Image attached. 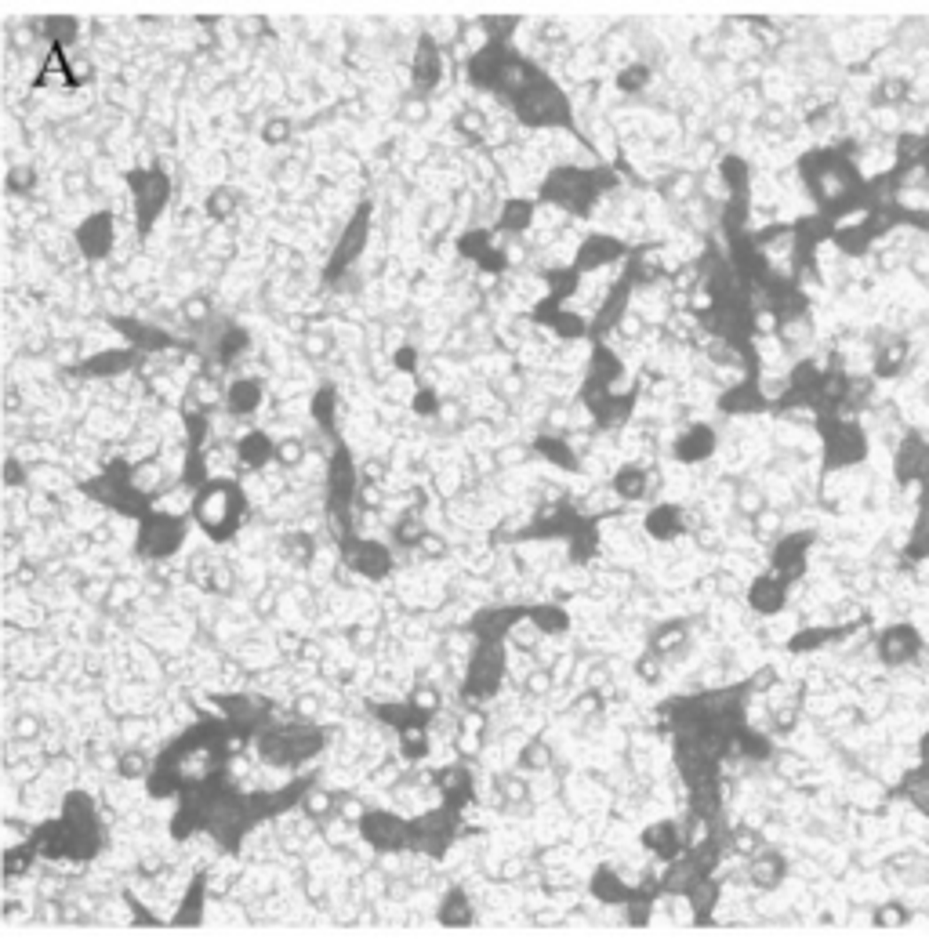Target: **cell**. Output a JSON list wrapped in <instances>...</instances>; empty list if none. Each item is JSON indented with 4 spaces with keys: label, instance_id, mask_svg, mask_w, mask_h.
<instances>
[{
    "label": "cell",
    "instance_id": "obj_30",
    "mask_svg": "<svg viewBox=\"0 0 929 950\" xmlns=\"http://www.w3.org/2000/svg\"><path fill=\"white\" fill-rule=\"evenodd\" d=\"M418 548H421V556L436 559V556H443V551H447V541H443V537H436V533H425V537L418 541Z\"/></svg>",
    "mask_w": 929,
    "mask_h": 950
},
{
    "label": "cell",
    "instance_id": "obj_4",
    "mask_svg": "<svg viewBox=\"0 0 929 950\" xmlns=\"http://www.w3.org/2000/svg\"><path fill=\"white\" fill-rule=\"evenodd\" d=\"M894 468L901 475V483H922L925 471H929V443L922 440L918 432H908L901 447H897V457H894Z\"/></svg>",
    "mask_w": 929,
    "mask_h": 950
},
{
    "label": "cell",
    "instance_id": "obj_6",
    "mask_svg": "<svg viewBox=\"0 0 929 950\" xmlns=\"http://www.w3.org/2000/svg\"><path fill=\"white\" fill-rule=\"evenodd\" d=\"M904 363H908V345H904V341L886 338V345L875 348V374H878V378H894V374H901Z\"/></svg>",
    "mask_w": 929,
    "mask_h": 950
},
{
    "label": "cell",
    "instance_id": "obj_34",
    "mask_svg": "<svg viewBox=\"0 0 929 950\" xmlns=\"http://www.w3.org/2000/svg\"><path fill=\"white\" fill-rule=\"evenodd\" d=\"M457 747L464 751V755H476V751H480V736H476V733H461Z\"/></svg>",
    "mask_w": 929,
    "mask_h": 950
},
{
    "label": "cell",
    "instance_id": "obj_16",
    "mask_svg": "<svg viewBox=\"0 0 929 950\" xmlns=\"http://www.w3.org/2000/svg\"><path fill=\"white\" fill-rule=\"evenodd\" d=\"M240 454H244V461H247V464H254V468H258V464H262L269 454H277V447H269L265 435H251V440H244Z\"/></svg>",
    "mask_w": 929,
    "mask_h": 950
},
{
    "label": "cell",
    "instance_id": "obj_24",
    "mask_svg": "<svg viewBox=\"0 0 929 950\" xmlns=\"http://www.w3.org/2000/svg\"><path fill=\"white\" fill-rule=\"evenodd\" d=\"M207 312H211L207 298H189V301H182V315H185L189 323H204V320H207Z\"/></svg>",
    "mask_w": 929,
    "mask_h": 950
},
{
    "label": "cell",
    "instance_id": "obj_10",
    "mask_svg": "<svg viewBox=\"0 0 929 950\" xmlns=\"http://www.w3.org/2000/svg\"><path fill=\"white\" fill-rule=\"evenodd\" d=\"M686 646V627L683 624H668V627H661L653 635V653H668V650H683Z\"/></svg>",
    "mask_w": 929,
    "mask_h": 950
},
{
    "label": "cell",
    "instance_id": "obj_32",
    "mask_svg": "<svg viewBox=\"0 0 929 950\" xmlns=\"http://www.w3.org/2000/svg\"><path fill=\"white\" fill-rule=\"evenodd\" d=\"M197 400L204 407H215L218 403V385L215 381H197Z\"/></svg>",
    "mask_w": 929,
    "mask_h": 950
},
{
    "label": "cell",
    "instance_id": "obj_5",
    "mask_svg": "<svg viewBox=\"0 0 929 950\" xmlns=\"http://www.w3.org/2000/svg\"><path fill=\"white\" fill-rule=\"evenodd\" d=\"M197 519L211 530H225L229 519H232V508H229V494L225 490H207L200 501H197Z\"/></svg>",
    "mask_w": 929,
    "mask_h": 950
},
{
    "label": "cell",
    "instance_id": "obj_11",
    "mask_svg": "<svg viewBox=\"0 0 929 950\" xmlns=\"http://www.w3.org/2000/svg\"><path fill=\"white\" fill-rule=\"evenodd\" d=\"M552 686H556L552 667H534L530 675L523 679V689H527L530 697H549V693H552Z\"/></svg>",
    "mask_w": 929,
    "mask_h": 950
},
{
    "label": "cell",
    "instance_id": "obj_19",
    "mask_svg": "<svg viewBox=\"0 0 929 950\" xmlns=\"http://www.w3.org/2000/svg\"><path fill=\"white\" fill-rule=\"evenodd\" d=\"M708 450H712V435L701 428V432H690V435H686L679 454H683V457H705Z\"/></svg>",
    "mask_w": 929,
    "mask_h": 950
},
{
    "label": "cell",
    "instance_id": "obj_15",
    "mask_svg": "<svg viewBox=\"0 0 929 950\" xmlns=\"http://www.w3.org/2000/svg\"><path fill=\"white\" fill-rule=\"evenodd\" d=\"M617 490H621L628 501L643 497V494H646V471H643V468H625V471H621V479H617Z\"/></svg>",
    "mask_w": 929,
    "mask_h": 950
},
{
    "label": "cell",
    "instance_id": "obj_35",
    "mask_svg": "<svg viewBox=\"0 0 929 950\" xmlns=\"http://www.w3.org/2000/svg\"><path fill=\"white\" fill-rule=\"evenodd\" d=\"M316 707H320V704H316L313 697H301V700H298V715H301V719H313V715H316Z\"/></svg>",
    "mask_w": 929,
    "mask_h": 950
},
{
    "label": "cell",
    "instance_id": "obj_26",
    "mask_svg": "<svg viewBox=\"0 0 929 950\" xmlns=\"http://www.w3.org/2000/svg\"><path fill=\"white\" fill-rule=\"evenodd\" d=\"M262 138H265L269 145H280V142L291 138V124H287V121H269V124L262 128Z\"/></svg>",
    "mask_w": 929,
    "mask_h": 950
},
{
    "label": "cell",
    "instance_id": "obj_12",
    "mask_svg": "<svg viewBox=\"0 0 929 950\" xmlns=\"http://www.w3.org/2000/svg\"><path fill=\"white\" fill-rule=\"evenodd\" d=\"M232 211H237V196H232V189H215V192L207 196V214H211V218L225 222Z\"/></svg>",
    "mask_w": 929,
    "mask_h": 950
},
{
    "label": "cell",
    "instance_id": "obj_2",
    "mask_svg": "<svg viewBox=\"0 0 929 950\" xmlns=\"http://www.w3.org/2000/svg\"><path fill=\"white\" fill-rule=\"evenodd\" d=\"M824 443H828V464L831 468H849L868 454V440L857 421L846 417H828L824 424Z\"/></svg>",
    "mask_w": 929,
    "mask_h": 950
},
{
    "label": "cell",
    "instance_id": "obj_17",
    "mask_svg": "<svg viewBox=\"0 0 929 950\" xmlns=\"http://www.w3.org/2000/svg\"><path fill=\"white\" fill-rule=\"evenodd\" d=\"M487 116L480 113V109H464V113H457V131H464V135H472V138H483L487 135Z\"/></svg>",
    "mask_w": 929,
    "mask_h": 950
},
{
    "label": "cell",
    "instance_id": "obj_9",
    "mask_svg": "<svg viewBox=\"0 0 929 950\" xmlns=\"http://www.w3.org/2000/svg\"><path fill=\"white\" fill-rule=\"evenodd\" d=\"M781 875H785V863H781L777 856H769V853H755V860H752V882H755V885L773 889V885L781 882Z\"/></svg>",
    "mask_w": 929,
    "mask_h": 950
},
{
    "label": "cell",
    "instance_id": "obj_27",
    "mask_svg": "<svg viewBox=\"0 0 929 950\" xmlns=\"http://www.w3.org/2000/svg\"><path fill=\"white\" fill-rule=\"evenodd\" d=\"M414 707L418 711H436L440 707V689L436 686H418L414 689Z\"/></svg>",
    "mask_w": 929,
    "mask_h": 950
},
{
    "label": "cell",
    "instance_id": "obj_22",
    "mask_svg": "<svg viewBox=\"0 0 929 950\" xmlns=\"http://www.w3.org/2000/svg\"><path fill=\"white\" fill-rule=\"evenodd\" d=\"M425 533H429V530H425V526L418 523V516H403V519L396 523V537L407 541V544H418Z\"/></svg>",
    "mask_w": 929,
    "mask_h": 950
},
{
    "label": "cell",
    "instance_id": "obj_13",
    "mask_svg": "<svg viewBox=\"0 0 929 950\" xmlns=\"http://www.w3.org/2000/svg\"><path fill=\"white\" fill-rule=\"evenodd\" d=\"M116 773L128 776V780H138L149 773V755L145 751H128V755H121V762H116Z\"/></svg>",
    "mask_w": 929,
    "mask_h": 950
},
{
    "label": "cell",
    "instance_id": "obj_28",
    "mask_svg": "<svg viewBox=\"0 0 929 950\" xmlns=\"http://www.w3.org/2000/svg\"><path fill=\"white\" fill-rule=\"evenodd\" d=\"M636 671H639V675H643L646 682H657V675H661V653H650V657H643V660L636 664Z\"/></svg>",
    "mask_w": 929,
    "mask_h": 950
},
{
    "label": "cell",
    "instance_id": "obj_25",
    "mask_svg": "<svg viewBox=\"0 0 929 950\" xmlns=\"http://www.w3.org/2000/svg\"><path fill=\"white\" fill-rule=\"evenodd\" d=\"M301 348H305V355H327V348H331V338L324 334V331H308L305 334V341H301Z\"/></svg>",
    "mask_w": 929,
    "mask_h": 950
},
{
    "label": "cell",
    "instance_id": "obj_20",
    "mask_svg": "<svg viewBox=\"0 0 929 950\" xmlns=\"http://www.w3.org/2000/svg\"><path fill=\"white\" fill-rule=\"evenodd\" d=\"M277 461H280L284 468L301 464V461H305V443H301V440H284V443H277Z\"/></svg>",
    "mask_w": 929,
    "mask_h": 950
},
{
    "label": "cell",
    "instance_id": "obj_3",
    "mask_svg": "<svg viewBox=\"0 0 929 950\" xmlns=\"http://www.w3.org/2000/svg\"><path fill=\"white\" fill-rule=\"evenodd\" d=\"M922 650V635L915 624H889L882 635H878V657L894 667H904L918 657Z\"/></svg>",
    "mask_w": 929,
    "mask_h": 950
},
{
    "label": "cell",
    "instance_id": "obj_7",
    "mask_svg": "<svg viewBox=\"0 0 929 950\" xmlns=\"http://www.w3.org/2000/svg\"><path fill=\"white\" fill-rule=\"evenodd\" d=\"M904 795L911 798V806L929 816V766H915V773H908L904 780Z\"/></svg>",
    "mask_w": 929,
    "mask_h": 950
},
{
    "label": "cell",
    "instance_id": "obj_14",
    "mask_svg": "<svg viewBox=\"0 0 929 950\" xmlns=\"http://www.w3.org/2000/svg\"><path fill=\"white\" fill-rule=\"evenodd\" d=\"M519 766H527V769H549L552 766V751L541 744V740H534V744H527L523 747V755H519Z\"/></svg>",
    "mask_w": 929,
    "mask_h": 950
},
{
    "label": "cell",
    "instance_id": "obj_1",
    "mask_svg": "<svg viewBox=\"0 0 929 950\" xmlns=\"http://www.w3.org/2000/svg\"><path fill=\"white\" fill-rule=\"evenodd\" d=\"M806 182H809V192L817 196V204L831 207V211L857 207L861 192H864L857 164L846 160L839 152H817V160L806 164Z\"/></svg>",
    "mask_w": 929,
    "mask_h": 950
},
{
    "label": "cell",
    "instance_id": "obj_29",
    "mask_svg": "<svg viewBox=\"0 0 929 950\" xmlns=\"http://www.w3.org/2000/svg\"><path fill=\"white\" fill-rule=\"evenodd\" d=\"M425 116H429V105H425V98H407V105H403V121H407V124H421Z\"/></svg>",
    "mask_w": 929,
    "mask_h": 950
},
{
    "label": "cell",
    "instance_id": "obj_18",
    "mask_svg": "<svg viewBox=\"0 0 929 950\" xmlns=\"http://www.w3.org/2000/svg\"><path fill=\"white\" fill-rule=\"evenodd\" d=\"M334 806H338V802H334L331 790H313V795L305 798V813L313 816V820H316V816H320V820H327V816L334 813Z\"/></svg>",
    "mask_w": 929,
    "mask_h": 950
},
{
    "label": "cell",
    "instance_id": "obj_8",
    "mask_svg": "<svg viewBox=\"0 0 929 950\" xmlns=\"http://www.w3.org/2000/svg\"><path fill=\"white\" fill-rule=\"evenodd\" d=\"M752 603H755L762 613L781 610V606H785V580H777V577H766V580H759V584H755V591H752Z\"/></svg>",
    "mask_w": 929,
    "mask_h": 950
},
{
    "label": "cell",
    "instance_id": "obj_21",
    "mask_svg": "<svg viewBox=\"0 0 929 950\" xmlns=\"http://www.w3.org/2000/svg\"><path fill=\"white\" fill-rule=\"evenodd\" d=\"M738 508L745 511V516H759V511H762V494H759L752 483H745V487L738 490Z\"/></svg>",
    "mask_w": 929,
    "mask_h": 950
},
{
    "label": "cell",
    "instance_id": "obj_31",
    "mask_svg": "<svg viewBox=\"0 0 929 950\" xmlns=\"http://www.w3.org/2000/svg\"><path fill=\"white\" fill-rule=\"evenodd\" d=\"M15 736H22V740H36V736H41V722H36L33 715H22V719L15 722Z\"/></svg>",
    "mask_w": 929,
    "mask_h": 950
},
{
    "label": "cell",
    "instance_id": "obj_23",
    "mask_svg": "<svg viewBox=\"0 0 929 950\" xmlns=\"http://www.w3.org/2000/svg\"><path fill=\"white\" fill-rule=\"evenodd\" d=\"M665 192H668V200H690V196L697 192L693 175H675V178H672V185H668Z\"/></svg>",
    "mask_w": 929,
    "mask_h": 950
},
{
    "label": "cell",
    "instance_id": "obj_33",
    "mask_svg": "<svg viewBox=\"0 0 929 950\" xmlns=\"http://www.w3.org/2000/svg\"><path fill=\"white\" fill-rule=\"evenodd\" d=\"M12 189H33V167L12 171Z\"/></svg>",
    "mask_w": 929,
    "mask_h": 950
}]
</instances>
